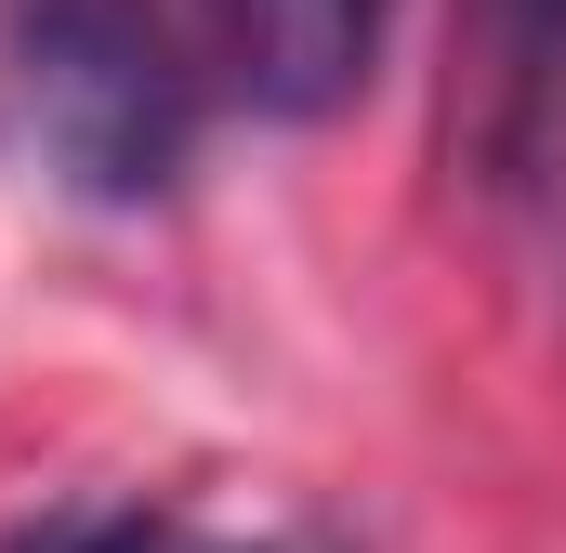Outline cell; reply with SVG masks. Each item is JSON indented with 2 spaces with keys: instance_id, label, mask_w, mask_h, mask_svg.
<instances>
[{
  "instance_id": "6da1fadb",
  "label": "cell",
  "mask_w": 566,
  "mask_h": 553,
  "mask_svg": "<svg viewBox=\"0 0 566 553\" xmlns=\"http://www.w3.org/2000/svg\"><path fill=\"white\" fill-rule=\"evenodd\" d=\"M0 106L93 211L171 198L198 158V66L158 0H0Z\"/></svg>"
},
{
  "instance_id": "3957f363",
  "label": "cell",
  "mask_w": 566,
  "mask_h": 553,
  "mask_svg": "<svg viewBox=\"0 0 566 553\" xmlns=\"http://www.w3.org/2000/svg\"><path fill=\"white\" fill-rule=\"evenodd\" d=\"M501 13H514V27H566V0H501Z\"/></svg>"
},
{
  "instance_id": "7a4b0ae2",
  "label": "cell",
  "mask_w": 566,
  "mask_h": 553,
  "mask_svg": "<svg viewBox=\"0 0 566 553\" xmlns=\"http://www.w3.org/2000/svg\"><path fill=\"white\" fill-rule=\"evenodd\" d=\"M198 13L224 40L238 106H264V119H343L396 27V0H198Z\"/></svg>"
}]
</instances>
